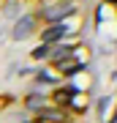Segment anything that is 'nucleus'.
<instances>
[{
    "label": "nucleus",
    "instance_id": "f257e3e1",
    "mask_svg": "<svg viewBox=\"0 0 117 123\" xmlns=\"http://www.w3.org/2000/svg\"><path fill=\"white\" fill-rule=\"evenodd\" d=\"M71 14H76V3L74 0H55V3H49V6H44V8L35 11V19L52 25V22H65Z\"/></svg>",
    "mask_w": 117,
    "mask_h": 123
},
{
    "label": "nucleus",
    "instance_id": "f03ea898",
    "mask_svg": "<svg viewBox=\"0 0 117 123\" xmlns=\"http://www.w3.org/2000/svg\"><path fill=\"white\" fill-rule=\"evenodd\" d=\"M38 30L41 27H38L35 14H22L17 22H14V27H11V38L14 41H27V38H33Z\"/></svg>",
    "mask_w": 117,
    "mask_h": 123
},
{
    "label": "nucleus",
    "instance_id": "7ed1b4c3",
    "mask_svg": "<svg viewBox=\"0 0 117 123\" xmlns=\"http://www.w3.org/2000/svg\"><path fill=\"white\" fill-rule=\"evenodd\" d=\"M71 33H74V27L68 22H52V25L41 27V44H57V41L68 38Z\"/></svg>",
    "mask_w": 117,
    "mask_h": 123
},
{
    "label": "nucleus",
    "instance_id": "20e7f679",
    "mask_svg": "<svg viewBox=\"0 0 117 123\" xmlns=\"http://www.w3.org/2000/svg\"><path fill=\"white\" fill-rule=\"evenodd\" d=\"M49 66L57 71V77H74L79 71H84V63H82L79 55H68V57H60V60H52Z\"/></svg>",
    "mask_w": 117,
    "mask_h": 123
},
{
    "label": "nucleus",
    "instance_id": "39448f33",
    "mask_svg": "<svg viewBox=\"0 0 117 123\" xmlns=\"http://www.w3.org/2000/svg\"><path fill=\"white\" fill-rule=\"evenodd\" d=\"M74 93H79L76 85H57L55 93L49 96V104H52V107H60V110H65V107H68V101L74 98Z\"/></svg>",
    "mask_w": 117,
    "mask_h": 123
},
{
    "label": "nucleus",
    "instance_id": "423d86ee",
    "mask_svg": "<svg viewBox=\"0 0 117 123\" xmlns=\"http://www.w3.org/2000/svg\"><path fill=\"white\" fill-rule=\"evenodd\" d=\"M68 118H71L68 110H60V107H52V104L38 112V120L41 123H68Z\"/></svg>",
    "mask_w": 117,
    "mask_h": 123
},
{
    "label": "nucleus",
    "instance_id": "0eeeda50",
    "mask_svg": "<svg viewBox=\"0 0 117 123\" xmlns=\"http://www.w3.org/2000/svg\"><path fill=\"white\" fill-rule=\"evenodd\" d=\"M46 107H49V96H46V93H27V96H25V110L27 112L38 115L41 110H46Z\"/></svg>",
    "mask_w": 117,
    "mask_h": 123
},
{
    "label": "nucleus",
    "instance_id": "6e6552de",
    "mask_svg": "<svg viewBox=\"0 0 117 123\" xmlns=\"http://www.w3.org/2000/svg\"><path fill=\"white\" fill-rule=\"evenodd\" d=\"M30 57H33V60H49V44H38L30 52Z\"/></svg>",
    "mask_w": 117,
    "mask_h": 123
},
{
    "label": "nucleus",
    "instance_id": "1a4fd4ad",
    "mask_svg": "<svg viewBox=\"0 0 117 123\" xmlns=\"http://www.w3.org/2000/svg\"><path fill=\"white\" fill-rule=\"evenodd\" d=\"M35 79H38V82H49V85H57V79H60V77H57V74H49L46 68H41L38 74H35Z\"/></svg>",
    "mask_w": 117,
    "mask_h": 123
},
{
    "label": "nucleus",
    "instance_id": "9d476101",
    "mask_svg": "<svg viewBox=\"0 0 117 123\" xmlns=\"http://www.w3.org/2000/svg\"><path fill=\"white\" fill-rule=\"evenodd\" d=\"M112 101H114V96H106V98H101V101H98V110H101V120H106V110L112 107Z\"/></svg>",
    "mask_w": 117,
    "mask_h": 123
},
{
    "label": "nucleus",
    "instance_id": "9b49d317",
    "mask_svg": "<svg viewBox=\"0 0 117 123\" xmlns=\"http://www.w3.org/2000/svg\"><path fill=\"white\" fill-rule=\"evenodd\" d=\"M106 3H109V6H114V0H106Z\"/></svg>",
    "mask_w": 117,
    "mask_h": 123
},
{
    "label": "nucleus",
    "instance_id": "f8f14e48",
    "mask_svg": "<svg viewBox=\"0 0 117 123\" xmlns=\"http://www.w3.org/2000/svg\"><path fill=\"white\" fill-rule=\"evenodd\" d=\"M33 123H41V120H38V118H35V120H33Z\"/></svg>",
    "mask_w": 117,
    "mask_h": 123
},
{
    "label": "nucleus",
    "instance_id": "ddd939ff",
    "mask_svg": "<svg viewBox=\"0 0 117 123\" xmlns=\"http://www.w3.org/2000/svg\"><path fill=\"white\" fill-rule=\"evenodd\" d=\"M0 3H3V0H0Z\"/></svg>",
    "mask_w": 117,
    "mask_h": 123
}]
</instances>
